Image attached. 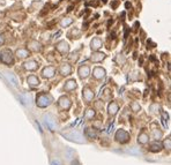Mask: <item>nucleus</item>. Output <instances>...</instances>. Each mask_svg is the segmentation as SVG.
I'll return each mask as SVG.
<instances>
[{
    "label": "nucleus",
    "mask_w": 171,
    "mask_h": 165,
    "mask_svg": "<svg viewBox=\"0 0 171 165\" xmlns=\"http://www.w3.org/2000/svg\"><path fill=\"white\" fill-rule=\"evenodd\" d=\"M63 136L68 139L70 141L77 142V143H85L83 136L79 132H77V131H73V132H70V133H63Z\"/></svg>",
    "instance_id": "nucleus-1"
},
{
    "label": "nucleus",
    "mask_w": 171,
    "mask_h": 165,
    "mask_svg": "<svg viewBox=\"0 0 171 165\" xmlns=\"http://www.w3.org/2000/svg\"><path fill=\"white\" fill-rule=\"evenodd\" d=\"M52 103V97L46 94H42L37 97V105L39 107H45Z\"/></svg>",
    "instance_id": "nucleus-2"
},
{
    "label": "nucleus",
    "mask_w": 171,
    "mask_h": 165,
    "mask_svg": "<svg viewBox=\"0 0 171 165\" xmlns=\"http://www.w3.org/2000/svg\"><path fill=\"white\" fill-rule=\"evenodd\" d=\"M0 59L6 65H9L10 66L13 64V56H12V52L9 50H3L1 52V54H0Z\"/></svg>",
    "instance_id": "nucleus-3"
},
{
    "label": "nucleus",
    "mask_w": 171,
    "mask_h": 165,
    "mask_svg": "<svg viewBox=\"0 0 171 165\" xmlns=\"http://www.w3.org/2000/svg\"><path fill=\"white\" fill-rule=\"evenodd\" d=\"M116 139L118 142L120 143H126L130 141V134L123 129H119L117 133H116Z\"/></svg>",
    "instance_id": "nucleus-4"
},
{
    "label": "nucleus",
    "mask_w": 171,
    "mask_h": 165,
    "mask_svg": "<svg viewBox=\"0 0 171 165\" xmlns=\"http://www.w3.org/2000/svg\"><path fill=\"white\" fill-rule=\"evenodd\" d=\"M57 50H58L61 54H66V53L68 52L70 47H68V44H67L65 41H63V42H59V43L57 44Z\"/></svg>",
    "instance_id": "nucleus-5"
},
{
    "label": "nucleus",
    "mask_w": 171,
    "mask_h": 165,
    "mask_svg": "<svg viewBox=\"0 0 171 165\" xmlns=\"http://www.w3.org/2000/svg\"><path fill=\"white\" fill-rule=\"evenodd\" d=\"M59 106H60L61 109H64V110L70 109V107H71V100H70V98L63 96V97L59 99Z\"/></svg>",
    "instance_id": "nucleus-6"
},
{
    "label": "nucleus",
    "mask_w": 171,
    "mask_h": 165,
    "mask_svg": "<svg viewBox=\"0 0 171 165\" xmlns=\"http://www.w3.org/2000/svg\"><path fill=\"white\" fill-rule=\"evenodd\" d=\"M54 74H56V71H54L53 67H45L43 69V72H42V75L44 78H46V79H51Z\"/></svg>",
    "instance_id": "nucleus-7"
},
{
    "label": "nucleus",
    "mask_w": 171,
    "mask_h": 165,
    "mask_svg": "<svg viewBox=\"0 0 171 165\" xmlns=\"http://www.w3.org/2000/svg\"><path fill=\"white\" fill-rule=\"evenodd\" d=\"M44 120H45V124L48 125V127H49L51 131H56L57 125H56V122L53 121V119H52L50 116H44Z\"/></svg>",
    "instance_id": "nucleus-8"
},
{
    "label": "nucleus",
    "mask_w": 171,
    "mask_h": 165,
    "mask_svg": "<svg viewBox=\"0 0 171 165\" xmlns=\"http://www.w3.org/2000/svg\"><path fill=\"white\" fill-rule=\"evenodd\" d=\"M24 68L28 71H36L38 68V64L35 60H29V61L24 63Z\"/></svg>",
    "instance_id": "nucleus-9"
},
{
    "label": "nucleus",
    "mask_w": 171,
    "mask_h": 165,
    "mask_svg": "<svg viewBox=\"0 0 171 165\" xmlns=\"http://www.w3.org/2000/svg\"><path fill=\"white\" fill-rule=\"evenodd\" d=\"M89 74H90V69L88 66H82L79 68V75L81 79H87L89 76Z\"/></svg>",
    "instance_id": "nucleus-10"
},
{
    "label": "nucleus",
    "mask_w": 171,
    "mask_h": 165,
    "mask_svg": "<svg viewBox=\"0 0 171 165\" xmlns=\"http://www.w3.org/2000/svg\"><path fill=\"white\" fill-rule=\"evenodd\" d=\"M92 75H94L96 79H102V78H104V75H105V71H104L103 68H101V67H96V68L94 69V72H92Z\"/></svg>",
    "instance_id": "nucleus-11"
},
{
    "label": "nucleus",
    "mask_w": 171,
    "mask_h": 165,
    "mask_svg": "<svg viewBox=\"0 0 171 165\" xmlns=\"http://www.w3.org/2000/svg\"><path fill=\"white\" fill-rule=\"evenodd\" d=\"M104 58H105V54H104V53H99V52H96V53H94V54L91 56V60H92L94 63H99V61H102Z\"/></svg>",
    "instance_id": "nucleus-12"
},
{
    "label": "nucleus",
    "mask_w": 171,
    "mask_h": 165,
    "mask_svg": "<svg viewBox=\"0 0 171 165\" xmlns=\"http://www.w3.org/2000/svg\"><path fill=\"white\" fill-rule=\"evenodd\" d=\"M6 76H7V79H8L9 83H12L15 88H17V87H19L17 80H16V78L14 76V74H13V73H6Z\"/></svg>",
    "instance_id": "nucleus-13"
},
{
    "label": "nucleus",
    "mask_w": 171,
    "mask_h": 165,
    "mask_svg": "<svg viewBox=\"0 0 171 165\" xmlns=\"http://www.w3.org/2000/svg\"><path fill=\"white\" fill-rule=\"evenodd\" d=\"M75 88H77V82H75L74 80H70V81H67L66 84H65V87H64V89L67 90V91L74 90Z\"/></svg>",
    "instance_id": "nucleus-14"
},
{
    "label": "nucleus",
    "mask_w": 171,
    "mask_h": 165,
    "mask_svg": "<svg viewBox=\"0 0 171 165\" xmlns=\"http://www.w3.org/2000/svg\"><path fill=\"white\" fill-rule=\"evenodd\" d=\"M71 72H72V68H71V66H70L68 64L63 65L61 68H60V73H61L63 75H70Z\"/></svg>",
    "instance_id": "nucleus-15"
},
{
    "label": "nucleus",
    "mask_w": 171,
    "mask_h": 165,
    "mask_svg": "<svg viewBox=\"0 0 171 165\" xmlns=\"http://www.w3.org/2000/svg\"><path fill=\"white\" fill-rule=\"evenodd\" d=\"M92 97H94V94H92V91H91L90 89L86 88L85 90H83V98H85L87 102H90V100L92 99Z\"/></svg>",
    "instance_id": "nucleus-16"
},
{
    "label": "nucleus",
    "mask_w": 171,
    "mask_h": 165,
    "mask_svg": "<svg viewBox=\"0 0 171 165\" xmlns=\"http://www.w3.org/2000/svg\"><path fill=\"white\" fill-rule=\"evenodd\" d=\"M27 82L29 83L30 85L35 87V85H38V84H39V80L37 79V76H35V75H30V76H28Z\"/></svg>",
    "instance_id": "nucleus-17"
},
{
    "label": "nucleus",
    "mask_w": 171,
    "mask_h": 165,
    "mask_svg": "<svg viewBox=\"0 0 171 165\" xmlns=\"http://www.w3.org/2000/svg\"><path fill=\"white\" fill-rule=\"evenodd\" d=\"M99 47H102V41L99 38H94L91 42V49L92 50H98Z\"/></svg>",
    "instance_id": "nucleus-18"
},
{
    "label": "nucleus",
    "mask_w": 171,
    "mask_h": 165,
    "mask_svg": "<svg viewBox=\"0 0 171 165\" xmlns=\"http://www.w3.org/2000/svg\"><path fill=\"white\" fill-rule=\"evenodd\" d=\"M16 56H17V58H20V59H23V58H26V57L29 56V52H28V50H26V49H19V50L16 51Z\"/></svg>",
    "instance_id": "nucleus-19"
},
{
    "label": "nucleus",
    "mask_w": 171,
    "mask_h": 165,
    "mask_svg": "<svg viewBox=\"0 0 171 165\" xmlns=\"http://www.w3.org/2000/svg\"><path fill=\"white\" fill-rule=\"evenodd\" d=\"M118 104L117 103H114V102H112L110 105H109V113L111 114V116H114L116 113H117V111H118Z\"/></svg>",
    "instance_id": "nucleus-20"
},
{
    "label": "nucleus",
    "mask_w": 171,
    "mask_h": 165,
    "mask_svg": "<svg viewBox=\"0 0 171 165\" xmlns=\"http://www.w3.org/2000/svg\"><path fill=\"white\" fill-rule=\"evenodd\" d=\"M148 140H149V138H148V135H147L146 133H141V134L139 135V139H138V142H139V143H141V144H146V143L148 142Z\"/></svg>",
    "instance_id": "nucleus-21"
},
{
    "label": "nucleus",
    "mask_w": 171,
    "mask_h": 165,
    "mask_svg": "<svg viewBox=\"0 0 171 165\" xmlns=\"http://www.w3.org/2000/svg\"><path fill=\"white\" fill-rule=\"evenodd\" d=\"M161 149H162V144H161V143H159V142H155V143H153V144L150 146V150H152V151H154V153L161 151Z\"/></svg>",
    "instance_id": "nucleus-22"
},
{
    "label": "nucleus",
    "mask_w": 171,
    "mask_h": 165,
    "mask_svg": "<svg viewBox=\"0 0 171 165\" xmlns=\"http://www.w3.org/2000/svg\"><path fill=\"white\" fill-rule=\"evenodd\" d=\"M29 46L34 50V51H41V44L39 43H37V42H35V41H32V42H30L29 43Z\"/></svg>",
    "instance_id": "nucleus-23"
},
{
    "label": "nucleus",
    "mask_w": 171,
    "mask_h": 165,
    "mask_svg": "<svg viewBox=\"0 0 171 165\" xmlns=\"http://www.w3.org/2000/svg\"><path fill=\"white\" fill-rule=\"evenodd\" d=\"M72 22H73V20H72V19H70V17H66V19H63V20H61V22H60V25H61V27H67V25H70Z\"/></svg>",
    "instance_id": "nucleus-24"
},
{
    "label": "nucleus",
    "mask_w": 171,
    "mask_h": 165,
    "mask_svg": "<svg viewBox=\"0 0 171 165\" xmlns=\"http://www.w3.org/2000/svg\"><path fill=\"white\" fill-rule=\"evenodd\" d=\"M86 134H87V136H89V138H91V139H95V138L97 136V133H96L95 131H92L91 128H88V129L86 131Z\"/></svg>",
    "instance_id": "nucleus-25"
},
{
    "label": "nucleus",
    "mask_w": 171,
    "mask_h": 165,
    "mask_svg": "<svg viewBox=\"0 0 171 165\" xmlns=\"http://www.w3.org/2000/svg\"><path fill=\"white\" fill-rule=\"evenodd\" d=\"M94 116H95L94 110H91V109L87 110V113H86V119H92V117H94Z\"/></svg>",
    "instance_id": "nucleus-26"
},
{
    "label": "nucleus",
    "mask_w": 171,
    "mask_h": 165,
    "mask_svg": "<svg viewBox=\"0 0 171 165\" xmlns=\"http://www.w3.org/2000/svg\"><path fill=\"white\" fill-rule=\"evenodd\" d=\"M164 147H165V148H168V149H170V139H169V138L164 141Z\"/></svg>",
    "instance_id": "nucleus-27"
},
{
    "label": "nucleus",
    "mask_w": 171,
    "mask_h": 165,
    "mask_svg": "<svg viewBox=\"0 0 171 165\" xmlns=\"http://www.w3.org/2000/svg\"><path fill=\"white\" fill-rule=\"evenodd\" d=\"M51 165H61L59 160H52L51 161Z\"/></svg>",
    "instance_id": "nucleus-28"
},
{
    "label": "nucleus",
    "mask_w": 171,
    "mask_h": 165,
    "mask_svg": "<svg viewBox=\"0 0 171 165\" xmlns=\"http://www.w3.org/2000/svg\"><path fill=\"white\" fill-rule=\"evenodd\" d=\"M132 107L134 109V111H139V110H140V106H139V105H137V104H133V105H132Z\"/></svg>",
    "instance_id": "nucleus-29"
},
{
    "label": "nucleus",
    "mask_w": 171,
    "mask_h": 165,
    "mask_svg": "<svg viewBox=\"0 0 171 165\" xmlns=\"http://www.w3.org/2000/svg\"><path fill=\"white\" fill-rule=\"evenodd\" d=\"M3 44V37L0 35V45H2Z\"/></svg>",
    "instance_id": "nucleus-30"
}]
</instances>
